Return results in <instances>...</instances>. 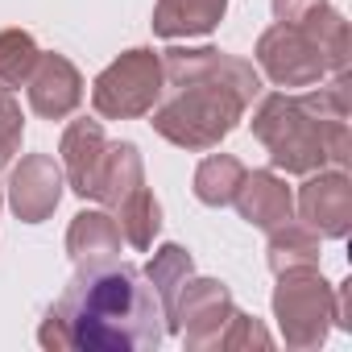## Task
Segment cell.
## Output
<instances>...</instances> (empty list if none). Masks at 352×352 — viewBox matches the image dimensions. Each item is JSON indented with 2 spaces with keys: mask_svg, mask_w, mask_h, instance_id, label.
Returning <instances> with one entry per match:
<instances>
[{
  "mask_svg": "<svg viewBox=\"0 0 352 352\" xmlns=\"http://www.w3.org/2000/svg\"><path fill=\"white\" fill-rule=\"evenodd\" d=\"M166 336V315L153 286L129 261L79 265L38 327L50 352H153Z\"/></svg>",
  "mask_w": 352,
  "mask_h": 352,
  "instance_id": "1",
  "label": "cell"
},
{
  "mask_svg": "<svg viewBox=\"0 0 352 352\" xmlns=\"http://www.w3.org/2000/svg\"><path fill=\"white\" fill-rule=\"evenodd\" d=\"M162 54V96L149 108L157 137L187 153L216 149L261 96V71L216 46H170Z\"/></svg>",
  "mask_w": 352,
  "mask_h": 352,
  "instance_id": "2",
  "label": "cell"
},
{
  "mask_svg": "<svg viewBox=\"0 0 352 352\" xmlns=\"http://www.w3.org/2000/svg\"><path fill=\"white\" fill-rule=\"evenodd\" d=\"M348 75H331V83H315L302 96L270 91L253 108V137L265 145L274 170L315 174L323 166L348 170L352 137H348Z\"/></svg>",
  "mask_w": 352,
  "mask_h": 352,
  "instance_id": "3",
  "label": "cell"
},
{
  "mask_svg": "<svg viewBox=\"0 0 352 352\" xmlns=\"http://www.w3.org/2000/svg\"><path fill=\"white\" fill-rule=\"evenodd\" d=\"M274 319H278L286 348H294V352H315L327 344V336L336 327V286L319 274V265L278 274Z\"/></svg>",
  "mask_w": 352,
  "mask_h": 352,
  "instance_id": "4",
  "label": "cell"
},
{
  "mask_svg": "<svg viewBox=\"0 0 352 352\" xmlns=\"http://www.w3.org/2000/svg\"><path fill=\"white\" fill-rule=\"evenodd\" d=\"M157 96H162V54L149 50V46L124 50L91 83V108L104 120L149 116V108L157 104Z\"/></svg>",
  "mask_w": 352,
  "mask_h": 352,
  "instance_id": "5",
  "label": "cell"
},
{
  "mask_svg": "<svg viewBox=\"0 0 352 352\" xmlns=\"http://www.w3.org/2000/svg\"><path fill=\"white\" fill-rule=\"evenodd\" d=\"M236 302H232V290L220 282V278H191L174 302V319L166 331L183 336V344L191 352H212L220 348V336L232 319Z\"/></svg>",
  "mask_w": 352,
  "mask_h": 352,
  "instance_id": "6",
  "label": "cell"
},
{
  "mask_svg": "<svg viewBox=\"0 0 352 352\" xmlns=\"http://www.w3.org/2000/svg\"><path fill=\"white\" fill-rule=\"evenodd\" d=\"M257 71L274 83V87H315L327 79V67H323V54L319 46L298 30V25H270L261 38H257Z\"/></svg>",
  "mask_w": 352,
  "mask_h": 352,
  "instance_id": "7",
  "label": "cell"
},
{
  "mask_svg": "<svg viewBox=\"0 0 352 352\" xmlns=\"http://www.w3.org/2000/svg\"><path fill=\"white\" fill-rule=\"evenodd\" d=\"M302 187H298V220L307 228L319 232V241H344L348 228H352V179L344 170H315V174H302Z\"/></svg>",
  "mask_w": 352,
  "mask_h": 352,
  "instance_id": "8",
  "label": "cell"
},
{
  "mask_svg": "<svg viewBox=\"0 0 352 352\" xmlns=\"http://www.w3.org/2000/svg\"><path fill=\"white\" fill-rule=\"evenodd\" d=\"M63 166L50 153H25L5 183V199L21 224H46L63 204Z\"/></svg>",
  "mask_w": 352,
  "mask_h": 352,
  "instance_id": "9",
  "label": "cell"
},
{
  "mask_svg": "<svg viewBox=\"0 0 352 352\" xmlns=\"http://www.w3.org/2000/svg\"><path fill=\"white\" fill-rule=\"evenodd\" d=\"M25 91H30V108L34 116L42 120H67L75 116V108L83 104V75L79 67L67 58V54H38L30 79H25Z\"/></svg>",
  "mask_w": 352,
  "mask_h": 352,
  "instance_id": "10",
  "label": "cell"
},
{
  "mask_svg": "<svg viewBox=\"0 0 352 352\" xmlns=\"http://www.w3.org/2000/svg\"><path fill=\"white\" fill-rule=\"evenodd\" d=\"M104 149H108V137H104V124H100V120L79 116V120H71V124L63 129V141H58V157H63V162H58V166H63L67 187H71L79 199L91 195V183H96V170H100Z\"/></svg>",
  "mask_w": 352,
  "mask_h": 352,
  "instance_id": "11",
  "label": "cell"
},
{
  "mask_svg": "<svg viewBox=\"0 0 352 352\" xmlns=\"http://www.w3.org/2000/svg\"><path fill=\"white\" fill-rule=\"evenodd\" d=\"M232 204H236L241 220L253 224V228H261V232L294 220V191L286 187V179H278L274 170L245 174V183H241V191H236Z\"/></svg>",
  "mask_w": 352,
  "mask_h": 352,
  "instance_id": "12",
  "label": "cell"
},
{
  "mask_svg": "<svg viewBox=\"0 0 352 352\" xmlns=\"http://www.w3.org/2000/svg\"><path fill=\"white\" fill-rule=\"evenodd\" d=\"M145 183V162H141V149L133 141H108L104 157H100V170H96V183H91V195L100 208H116L124 195H133L137 187Z\"/></svg>",
  "mask_w": 352,
  "mask_h": 352,
  "instance_id": "13",
  "label": "cell"
},
{
  "mask_svg": "<svg viewBox=\"0 0 352 352\" xmlns=\"http://www.w3.org/2000/svg\"><path fill=\"white\" fill-rule=\"evenodd\" d=\"M67 257L75 265H104V261H116L120 257V224L116 216L91 208V212H79L67 228Z\"/></svg>",
  "mask_w": 352,
  "mask_h": 352,
  "instance_id": "14",
  "label": "cell"
},
{
  "mask_svg": "<svg viewBox=\"0 0 352 352\" xmlns=\"http://www.w3.org/2000/svg\"><path fill=\"white\" fill-rule=\"evenodd\" d=\"M228 13V0H157L153 5V34L157 38H204Z\"/></svg>",
  "mask_w": 352,
  "mask_h": 352,
  "instance_id": "15",
  "label": "cell"
},
{
  "mask_svg": "<svg viewBox=\"0 0 352 352\" xmlns=\"http://www.w3.org/2000/svg\"><path fill=\"white\" fill-rule=\"evenodd\" d=\"M191 278H195V257L183 245H162V249H153V257L145 265V282L157 294V307L166 315V327L174 319V302H179V294H183V286Z\"/></svg>",
  "mask_w": 352,
  "mask_h": 352,
  "instance_id": "16",
  "label": "cell"
},
{
  "mask_svg": "<svg viewBox=\"0 0 352 352\" xmlns=\"http://www.w3.org/2000/svg\"><path fill=\"white\" fill-rule=\"evenodd\" d=\"M265 261L274 274H290V270H311L319 265V232L307 224H278L270 228V245H265Z\"/></svg>",
  "mask_w": 352,
  "mask_h": 352,
  "instance_id": "17",
  "label": "cell"
},
{
  "mask_svg": "<svg viewBox=\"0 0 352 352\" xmlns=\"http://www.w3.org/2000/svg\"><path fill=\"white\" fill-rule=\"evenodd\" d=\"M245 162L232 157V153H208L199 166H195V199L204 208H228L245 183Z\"/></svg>",
  "mask_w": 352,
  "mask_h": 352,
  "instance_id": "18",
  "label": "cell"
},
{
  "mask_svg": "<svg viewBox=\"0 0 352 352\" xmlns=\"http://www.w3.org/2000/svg\"><path fill=\"white\" fill-rule=\"evenodd\" d=\"M116 224H120V241L124 245H133V249H153V241H157V232H162V204H157V195L141 183L133 195H124L116 208Z\"/></svg>",
  "mask_w": 352,
  "mask_h": 352,
  "instance_id": "19",
  "label": "cell"
},
{
  "mask_svg": "<svg viewBox=\"0 0 352 352\" xmlns=\"http://www.w3.org/2000/svg\"><path fill=\"white\" fill-rule=\"evenodd\" d=\"M38 42L30 30H0V91L25 87L34 63H38Z\"/></svg>",
  "mask_w": 352,
  "mask_h": 352,
  "instance_id": "20",
  "label": "cell"
},
{
  "mask_svg": "<svg viewBox=\"0 0 352 352\" xmlns=\"http://www.w3.org/2000/svg\"><path fill=\"white\" fill-rule=\"evenodd\" d=\"M220 348H224V352H236V348H274V336L265 331L261 319H253V315H245V311H232V319H228V327H224V336H220ZM220 348H216V352H220Z\"/></svg>",
  "mask_w": 352,
  "mask_h": 352,
  "instance_id": "21",
  "label": "cell"
},
{
  "mask_svg": "<svg viewBox=\"0 0 352 352\" xmlns=\"http://www.w3.org/2000/svg\"><path fill=\"white\" fill-rule=\"evenodd\" d=\"M21 137H25V116H21V104L0 91V166H9L13 153L21 149Z\"/></svg>",
  "mask_w": 352,
  "mask_h": 352,
  "instance_id": "22",
  "label": "cell"
},
{
  "mask_svg": "<svg viewBox=\"0 0 352 352\" xmlns=\"http://www.w3.org/2000/svg\"><path fill=\"white\" fill-rule=\"evenodd\" d=\"M270 5L282 25H307L319 9H327V0H270Z\"/></svg>",
  "mask_w": 352,
  "mask_h": 352,
  "instance_id": "23",
  "label": "cell"
},
{
  "mask_svg": "<svg viewBox=\"0 0 352 352\" xmlns=\"http://www.w3.org/2000/svg\"><path fill=\"white\" fill-rule=\"evenodd\" d=\"M336 327H352V278L336 286Z\"/></svg>",
  "mask_w": 352,
  "mask_h": 352,
  "instance_id": "24",
  "label": "cell"
},
{
  "mask_svg": "<svg viewBox=\"0 0 352 352\" xmlns=\"http://www.w3.org/2000/svg\"><path fill=\"white\" fill-rule=\"evenodd\" d=\"M0 208H5V187H0Z\"/></svg>",
  "mask_w": 352,
  "mask_h": 352,
  "instance_id": "25",
  "label": "cell"
}]
</instances>
